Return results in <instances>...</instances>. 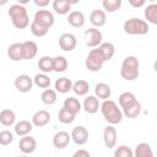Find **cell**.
<instances>
[{"instance_id":"13","label":"cell","mask_w":157,"mask_h":157,"mask_svg":"<svg viewBox=\"0 0 157 157\" xmlns=\"http://www.w3.org/2000/svg\"><path fill=\"white\" fill-rule=\"evenodd\" d=\"M50 121V114L49 112L44 110V109H40V110H37L33 115H32V125H36L38 128H42V126H45Z\"/></svg>"},{"instance_id":"16","label":"cell","mask_w":157,"mask_h":157,"mask_svg":"<svg viewBox=\"0 0 157 157\" xmlns=\"http://www.w3.org/2000/svg\"><path fill=\"white\" fill-rule=\"evenodd\" d=\"M99 107H101V103H99V99L96 96H87L83 101V109L88 114L97 113Z\"/></svg>"},{"instance_id":"35","label":"cell","mask_w":157,"mask_h":157,"mask_svg":"<svg viewBox=\"0 0 157 157\" xmlns=\"http://www.w3.org/2000/svg\"><path fill=\"white\" fill-rule=\"evenodd\" d=\"M135 101H137V99H136V97L132 92H123L119 96V104H120L121 108H125V107L132 104Z\"/></svg>"},{"instance_id":"10","label":"cell","mask_w":157,"mask_h":157,"mask_svg":"<svg viewBox=\"0 0 157 157\" xmlns=\"http://www.w3.org/2000/svg\"><path fill=\"white\" fill-rule=\"evenodd\" d=\"M33 21L43 25L47 28H50L54 25V16L49 10H38L34 13V20Z\"/></svg>"},{"instance_id":"37","label":"cell","mask_w":157,"mask_h":157,"mask_svg":"<svg viewBox=\"0 0 157 157\" xmlns=\"http://www.w3.org/2000/svg\"><path fill=\"white\" fill-rule=\"evenodd\" d=\"M102 6L108 12H115L121 6V0H103Z\"/></svg>"},{"instance_id":"38","label":"cell","mask_w":157,"mask_h":157,"mask_svg":"<svg viewBox=\"0 0 157 157\" xmlns=\"http://www.w3.org/2000/svg\"><path fill=\"white\" fill-rule=\"evenodd\" d=\"M75 117L76 115H74L72 113H70L66 108H61L60 110H59V114H58V118H59V120L63 123V124H70V123H72L74 120H75Z\"/></svg>"},{"instance_id":"32","label":"cell","mask_w":157,"mask_h":157,"mask_svg":"<svg viewBox=\"0 0 157 157\" xmlns=\"http://www.w3.org/2000/svg\"><path fill=\"white\" fill-rule=\"evenodd\" d=\"M38 67L43 74L53 71V58L44 55L38 60Z\"/></svg>"},{"instance_id":"11","label":"cell","mask_w":157,"mask_h":157,"mask_svg":"<svg viewBox=\"0 0 157 157\" xmlns=\"http://www.w3.org/2000/svg\"><path fill=\"white\" fill-rule=\"evenodd\" d=\"M18 147L20 150L25 153V155H29L32 152H34L36 147H37V141L34 137L29 136V135H26V136H22L20 139V142H18Z\"/></svg>"},{"instance_id":"22","label":"cell","mask_w":157,"mask_h":157,"mask_svg":"<svg viewBox=\"0 0 157 157\" xmlns=\"http://www.w3.org/2000/svg\"><path fill=\"white\" fill-rule=\"evenodd\" d=\"M121 113H123L126 118H129V119H135V118H137V117L140 115V113H141V103H140L139 101H135L132 104H130V105L123 108V112H121Z\"/></svg>"},{"instance_id":"34","label":"cell","mask_w":157,"mask_h":157,"mask_svg":"<svg viewBox=\"0 0 157 157\" xmlns=\"http://www.w3.org/2000/svg\"><path fill=\"white\" fill-rule=\"evenodd\" d=\"M33 83L39 88L47 90L50 86V78H49V76L47 74H43V72L42 74H37L34 76V78H33Z\"/></svg>"},{"instance_id":"6","label":"cell","mask_w":157,"mask_h":157,"mask_svg":"<svg viewBox=\"0 0 157 157\" xmlns=\"http://www.w3.org/2000/svg\"><path fill=\"white\" fill-rule=\"evenodd\" d=\"M85 43L87 47H99L102 43V32L97 28H88L85 32Z\"/></svg>"},{"instance_id":"1","label":"cell","mask_w":157,"mask_h":157,"mask_svg":"<svg viewBox=\"0 0 157 157\" xmlns=\"http://www.w3.org/2000/svg\"><path fill=\"white\" fill-rule=\"evenodd\" d=\"M7 13L11 18L13 27H16L18 29H23L29 25V16H28L27 9L22 4L17 2V4L11 5Z\"/></svg>"},{"instance_id":"8","label":"cell","mask_w":157,"mask_h":157,"mask_svg":"<svg viewBox=\"0 0 157 157\" xmlns=\"http://www.w3.org/2000/svg\"><path fill=\"white\" fill-rule=\"evenodd\" d=\"M77 39L72 33H63L59 38V47L64 52H72L76 48Z\"/></svg>"},{"instance_id":"27","label":"cell","mask_w":157,"mask_h":157,"mask_svg":"<svg viewBox=\"0 0 157 157\" xmlns=\"http://www.w3.org/2000/svg\"><path fill=\"white\" fill-rule=\"evenodd\" d=\"M72 2L66 0H54L53 1V10L59 15H66L71 10Z\"/></svg>"},{"instance_id":"17","label":"cell","mask_w":157,"mask_h":157,"mask_svg":"<svg viewBox=\"0 0 157 157\" xmlns=\"http://www.w3.org/2000/svg\"><path fill=\"white\" fill-rule=\"evenodd\" d=\"M103 58L104 61H109L114 54H115V48H114V44L110 43V42H104V43H101V45L97 48Z\"/></svg>"},{"instance_id":"21","label":"cell","mask_w":157,"mask_h":157,"mask_svg":"<svg viewBox=\"0 0 157 157\" xmlns=\"http://www.w3.org/2000/svg\"><path fill=\"white\" fill-rule=\"evenodd\" d=\"M134 157H153V151L150 144L147 142H140L136 147L135 151L132 152Z\"/></svg>"},{"instance_id":"47","label":"cell","mask_w":157,"mask_h":157,"mask_svg":"<svg viewBox=\"0 0 157 157\" xmlns=\"http://www.w3.org/2000/svg\"><path fill=\"white\" fill-rule=\"evenodd\" d=\"M132 157H134V156H132Z\"/></svg>"},{"instance_id":"33","label":"cell","mask_w":157,"mask_h":157,"mask_svg":"<svg viewBox=\"0 0 157 157\" xmlns=\"http://www.w3.org/2000/svg\"><path fill=\"white\" fill-rule=\"evenodd\" d=\"M67 69V60L66 58L58 55L53 58V71L55 72H64Z\"/></svg>"},{"instance_id":"4","label":"cell","mask_w":157,"mask_h":157,"mask_svg":"<svg viewBox=\"0 0 157 157\" xmlns=\"http://www.w3.org/2000/svg\"><path fill=\"white\" fill-rule=\"evenodd\" d=\"M123 29L125 33L131 34V36H144L148 32L150 27H148L146 21H144L141 18L132 17V18H129L124 22Z\"/></svg>"},{"instance_id":"42","label":"cell","mask_w":157,"mask_h":157,"mask_svg":"<svg viewBox=\"0 0 157 157\" xmlns=\"http://www.w3.org/2000/svg\"><path fill=\"white\" fill-rule=\"evenodd\" d=\"M129 4L134 7H141L145 5V1L144 0H140V1H135V0H129Z\"/></svg>"},{"instance_id":"19","label":"cell","mask_w":157,"mask_h":157,"mask_svg":"<svg viewBox=\"0 0 157 157\" xmlns=\"http://www.w3.org/2000/svg\"><path fill=\"white\" fill-rule=\"evenodd\" d=\"M7 56L12 61H21L23 60L22 53V43H13L7 48Z\"/></svg>"},{"instance_id":"41","label":"cell","mask_w":157,"mask_h":157,"mask_svg":"<svg viewBox=\"0 0 157 157\" xmlns=\"http://www.w3.org/2000/svg\"><path fill=\"white\" fill-rule=\"evenodd\" d=\"M71 157H91V155H90V152H88L87 150L80 148V150H77Z\"/></svg>"},{"instance_id":"28","label":"cell","mask_w":157,"mask_h":157,"mask_svg":"<svg viewBox=\"0 0 157 157\" xmlns=\"http://www.w3.org/2000/svg\"><path fill=\"white\" fill-rule=\"evenodd\" d=\"M64 108H66L70 113H72L74 115H76L80 110H81V103L77 98L75 97H69V98H65L64 101Z\"/></svg>"},{"instance_id":"9","label":"cell","mask_w":157,"mask_h":157,"mask_svg":"<svg viewBox=\"0 0 157 157\" xmlns=\"http://www.w3.org/2000/svg\"><path fill=\"white\" fill-rule=\"evenodd\" d=\"M15 87L17 91L22 92V93H26V92H29L33 87V78H31L28 75L23 74V75H18L16 78H15Z\"/></svg>"},{"instance_id":"18","label":"cell","mask_w":157,"mask_h":157,"mask_svg":"<svg viewBox=\"0 0 157 157\" xmlns=\"http://www.w3.org/2000/svg\"><path fill=\"white\" fill-rule=\"evenodd\" d=\"M67 22L70 26L75 27V28H80L85 25V16L81 11H77V10H74L69 13L67 16Z\"/></svg>"},{"instance_id":"20","label":"cell","mask_w":157,"mask_h":157,"mask_svg":"<svg viewBox=\"0 0 157 157\" xmlns=\"http://www.w3.org/2000/svg\"><path fill=\"white\" fill-rule=\"evenodd\" d=\"M90 22L94 27H102L107 22V16L103 10H93L90 15Z\"/></svg>"},{"instance_id":"7","label":"cell","mask_w":157,"mask_h":157,"mask_svg":"<svg viewBox=\"0 0 157 157\" xmlns=\"http://www.w3.org/2000/svg\"><path fill=\"white\" fill-rule=\"evenodd\" d=\"M71 136V140L76 144V145H85L87 141H88V130L82 126V125H78V126H75L70 134Z\"/></svg>"},{"instance_id":"23","label":"cell","mask_w":157,"mask_h":157,"mask_svg":"<svg viewBox=\"0 0 157 157\" xmlns=\"http://www.w3.org/2000/svg\"><path fill=\"white\" fill-rule=\"evenodd\" d=\"M110 93H112V91H110V86L108 83L99 82L94 87V94H96V97L98 99L105 101V99H108L110 97Z\"/></svg>"},{"instance_id":"46","label":"cell","mask_w":157,"mask_h":157,"mask_svg":"<svg viewBox=\"0 0 157 157\" xmlns=\"http://www.w3.org/2000/svg\"><path fill=\"white\" fill-rule=\"evenodd\" d=\"M0 16H1V13H0Z\"/></svg>"},{"instance_id":"24","label":"cell","mask_w":157,"mask_h":157,"mask_svg":"<svg viewBox=\"0 0 157 157\" xmlns=\"http://www.w3.org/2000/svg\"><path fill=\"white\" fill-rule=\"evenodd\" d=\"M72 90V81L67 77H60L55 81V92L59 93H67Z\"/></svg>"},{"instance_id":"14","label":"cell","mask_w":157,"mask_h":157,"mask_svg":"<svg viewBox=\"0 0 157 157\" xmlns=\"http://www.w3.org/2000/svg\"><path fill=\"white\" fill-rule=\"evenodd\" d=\"M22 53H23V60H31L33 59L38 53V45L33 40H26L22 43Z\"/></svg>"},{"instance_id":"15","label":"cell","mask_w":157,"mask_h":157,"mask_svg":"<svg viewBox=\"0 0 157 157\" xmlns=\"http://www.w3.org/2000/svg\"><path fill=\"white\" fill-rule=\"evenodd\" d=\"M70 140H71V136H70L69 132L59 131L53 136V145H54V147H56L59 150H63L69 145Z\"/></svg>"},{"instance_id":"45","label":"cell","mask_w":157,"mask_h":157,"mask_svg":"<svg viewBox=\"0 0 157 157\" xmlns=\"http://www.w3.org/2000/svg\"><path fill=\"white\" fill-rule=\"evenodd\" d=\"M16 157H28V156H26V155H23V156H16Z\"/></svg>"},{"instance_id":"26","label":"cell","mask_w":157,"mask_h":157,"mask_svg":"<svg viewBox=\"0 0 157 157\" xmlns=\"http://www.w3.org/2000/svg\"><path fill=\"white\" fill-rule=\"evenodd\" d=\"M16 121V114L11 109H2L0 112V123L4 126H11Z\"/></svg>"},{"instance_id":"43","label":"cell","mask_w":157,"mask_h":157,"mask_svg":"<svg viewBox=\"0 0 157 157\" xmlns=\"http://www.w3.org/2000/svg\"><path fill=\"white\" fill-rule=\"evenodd\" d=\"M34 4H36L38 7H45V6L49 4V1H48V0H34Z\"/></svg>"},{"instance_id":"30","label":"cell","mask_w":157,"mask_h":157,"mask_svg":"<svg viewBox=\"0 0 157 157\" xmlns=\"http://www.w3.org/2000/svg\"><path fill=\"white\" fill-rule=\"evenodd\" d=\"M145 18L147 22L152 25H157V5L156 4H150L145 9Z\"/></svg>"},{"instance_id":"31","label":"cell","mask_w":157,"mask_h":157,"mask_svg":"<svg viewBox=\"0 0 157 157\" xmlns=\"http://www.w3.org/2000/svg\"><path fill=\"white\" fill-rule=\"evenodd\" d=\"M56 92H55V90H52V88H47V90H44L43 92H42V94H40V99H42V102L44 103V104H47V105H52V104H54L55 102H56Z\"/></svg>"},{"instance_id":"39","label":"cell","mask_w":157,"mask_h":157,"mask_svg":"<svg viewBox=\"0 0 157 157\" xmlns=\"http://www.w3.org/2000/svg\"><path fill=\"white\" fill-rule=\"evenodd\" d=\"M114 157H132V151L130 147L121 145L118 146L114 151Z\"/></svg>"},{"instance_id":"40","label":"cell","mask_w":157,"mask_h":157,"mask_svg":"<svg viewBox=\"0 0 157 157\" xmlns=\"http://www.w3.org/2000/svg\"><path fill=\"white\" fill-rule=\"evenodd\" d=\"M12 141H13V135H12V132H10V131H7V130L0 131V145H1V146H7V145H10Z\"/></svg>"},{"instance_id":"2","label":"cell","mask_w":157,"mask_h":157,"mask_svg":"<svg viewBox=\"0 0 157 157\" xmlns=\"http://www.w3.org/2000/svg\"><path fill=\"white\" fill-rule=\"evenodd\" d=\"M120 75L126 81H134L140 75V63L136 56L129 55L124 58L120 67Z\"/></svg>"},{"instance_id":"5","label":"cell","mask_w":157,"mask_h":157,"mask_svg":"<svg viewBox=\"0 0 157 157\" xmlns=\"http://www.w3.org/2000/svg\"><path fill=\"white\" fill-rule=\"evenodd\" d=\"M103 64H104V60H103V58H102V55H101L98 49H92L88 53V55H87V58L85 60L86 69L92 71V72L99 71L102 69Z\"/></svg>"},{"instance_id":"29","label":"cell","mask_w":157,"mask_h":157,"mask_svg":"<svg viewBox=\"0 0 157 157\" xmlns=\"http://www.w3.org/2000/svg\"><path fill=\"white\" fill-rule=\"evenodd\" d=\"M72 91L77 96H86L90 91V85L85 80H77L76 82L72 83Z\"/></svg>"},{"instance_id":"44","label":"cell","mask_w":157,"mask_h":157,"mask_svg":"<svg viewBox=\"0 0 157 157\" xmlns=\"http://www.w3.org/2000/svg\"><path fill=\"white\" fill-rule=\"evenodd\" d=\"M6 2H7V1H6V0H2V1H0V5H5V4H6Z\"/></svg>"},{"instance_id":"36","label":"cell","mask_w":157,"mask_h":157,"mask_svg":"<svg viewBox=\"0 0 157 157\" xmlns=\"http://www.w3.org/2000/svg\"><path fill=\"white\" fill-rule=\"evenodd\" d=\"M48 31H49V28L44 27L43 25H40V23L36 22V21H32V23H31V32H32L33 36H36V37H44L48 33Z\"/></svg>"},{"instance_id":"25","label":"cell","mask_w":157,"mask_h":157,"mask_svg":"<svg viewBox=\"0 0 157 157\" xmlns=\"http://www.w3.org/2000/svg\"><path fill=\"white\" fill-rule=\"evenodd\" d=\"M32 129H33V125L28 120H20L18 123L15 124V132L21 137L28 135L32 131Z\"/></svg>"},{"instance_id":"3","label":"cell","mask_w":157,"mask_h":157,"mask_svg":"<svg viewBox=\"0 0 157 157\" xmlns=\"http://www.w3.org/2000/svg\"><path fill=\"white\" fill-rule=\"evenodd\" d=\"M103 118L110 124V125H115L119 124L123 119V113L120 110V108H118L117 103L112 99H105L103 101V103L99 107Z\"/></svg>"},{"instance_id":"12","label":"cell","mask_w":157,"mask_h":157,"mask_svg":"<svg viewBox=\"0 0 157 157\" xmlns=\"http://www.w3.org/2000/svg\"><path fill=\"white\" fill-rule=\"evenodd\" d=\"M103 141L105 147L113 148L117 145V130L113 125H108L103 130Z\"/></svg>"}]
</instances>
